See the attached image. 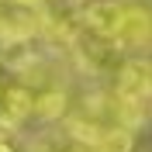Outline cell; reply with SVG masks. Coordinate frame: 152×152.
Returning a JSON list of instances; mask_svg holds the SVG:
<instances>
[{
	"label": "cell",
	"instance_id": "1",
	"mask_svg": "<svg viewBox=\"0 0 152 152\" xmlns=\"http://www.w3.org/2000/svg\"><path fill=\"white\" fill-rule=\"evenodd\" d=\"M114 107L121 118V128L132 132V124H138L149 111L152 100V62L145 56H132L124 59L118 73H114Z\"/></svg>",
	"mask_w": 152,
	"mask_h": 152
},
{
	"label": "cell",
	"instance_id": "2",
	"mask_svg": "<svg viewBox=\"0 0 152 152\" xmlns=\"http://www.w3.org/2000/svg\"><path fill=\"white\" fill-rule=\"evenodd\" d=\"M121 52H152V0H124V18L114 35Z\"/></svg>",
	"mask_w": 152,
	"mask_h": 152
},
{
	"label": "cell",
	"instance_id": "3",
	"mask_svg": "<svg viewBox=\"0 0 152 152\" xmlns=\"http://www.w3.org/2000/svg\"><path fill=\"white\" fill-rule=\"evenodd\" d=\"M73 48L83 69H90V73H111V69L118 73V66H121V48L111 38H100L86 28H80V35L73 38Z\"/></svg>",
	"mask_w": 152,
	"mask_h": 152
},
{
	"label": "cell",
	"instance_id": "4",
	"mask_svg": "<svg viewBox=\"0 0 152 152\" xmlns=\"http://www.w3.org/2000/svg\"><path fill=\"white\" fill-rule=\"evenodd\" d=\"M121 18H124V0H94L80 14V28L114 42V35L121 28Z\"/></svg>",
	"mask_w": 152,
	"mask_h": 152
},
{
	"label": "cell",
	"instance_id": "5",
	"mask_svg": "<svg viewBox=\"0 0 152 152\" xmlns=\"http://www.w3.org/2000/svg\"><path fill=\"white\" fill-rule=\"evenodd\" d=\"M28 114H35V97H31L24 86H10L7 94H4L0 121H4V124H18V121H24Z\"/></svg>",
	"mask_w": 152,
	"mask_h": 152
},
{
	"label": "cell",
	"instance_id": "6",
	"mask_svg": "<svg viewBox=\"0 0 152 152\" xmlns=\"http://www.w3.org/2000/svg\"><path fill=\"white\" fill-rule=\"evenodd\" d=\"M62 111H66V97H62V90H48V94L35 97V114H38V118L52 121V118H59Z\"/></svg>",
	"mask_w": 152,
	"mask_h": 152
},
{
	"label": "cell",
	"instance_id": "7",
	"mask_svg": "<svg viewBox=\"0 0 152 152\" xmlns=\"http://www.w3.org/2000/svg\"><path fill=\"white\" fill-rule=\"evenodd\" d=\"M94 152H132V132L128 128H111L104 138L94 145Z\"/></svg>",
	"mask_w": 152,
	"mask_h": 152
},
{
	"label": "cell",
	"instance_id": "8",
	"mask_svg": "<svg viewBox=\"0 0 152 152\" xmlns=\"http://www.w3.org/2000/svg\"><path fill=\"white\" fill-rule=\"evenodd\" d=\"M10 4H14V7H24V10H28V7H38L42 0H10Z\"/></svg>",
	"mask_w": 152,
	"mask_h": 152
},
{
	"label": "cell",
	"instance_id": "9",
	"mask_svg": "<svg viewBox=\"0 0 152 152\" xmlns=\"http://www.w3.org/2000/svg\"><path fill=\"white\" fill-rule=\"evenodd\" d=\"M0 152H14V149H10V145L4 142V138H0Z\"/></svg>",
	"mask_w": 152,
	"mask_h": 152
},
{
	"label": "cell",
	"instance_id": "10",
	"mask_svg": "<svg viewBox=\"0 0 152 152\" xmlns=\"http://www.w3.org/2000/svg\"><path fill=\"white\" fill-rule=\"evenodd\" d=\"M69 152H94V149H90V145H86V149H69Z\"/></svg>",
	"mask_w": 152,
	"mask_h": 152
}]
</instances>
